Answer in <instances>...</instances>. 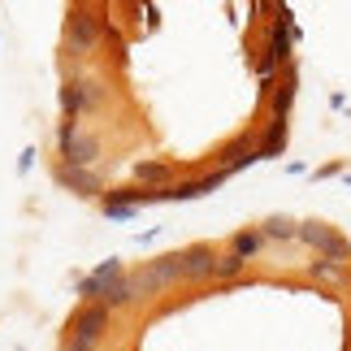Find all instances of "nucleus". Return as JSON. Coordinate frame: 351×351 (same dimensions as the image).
Masks as SVG:
<instances>
[{"label": "nucleus", "instance_id": "1", "mask_svg": "<svg viewBox=\"0 0 351 351\" xmlns=\"http://www.w3.org/2000/svg\"><path fill=\"white\" fill-rule=\"evenodd\" d=\"M104 35H109V22H104L91 5L70 9V18H65V48H70V52L87 57V52H96L104 44Z\"/></svg>", "mask_w": 351, "mask_h": 351}, {"label": "nucleus", "instance_id": "2", "mask_svg": "<svg viewBox=\"0 0 351 351\" xmlns=\"http://www.w3.org/2000/svg\"><path fill=\"white\" fill-rule=\"evenodd\" d=\"M173 282H182V256H160V261H143L139 269H130V287L139 300H147V295H160L169 291Z\"/></svg>", "mask_w": 351, "mask_h": 351}, {"label": "nucleus", "instance_id": "3", "mask_svg": "<svg viewBox=\"0 0 351 351\" xmlns=\"http://www.w3.org/2000/svg\"><path fill=\"white\" fill-rule=\"evenodd\" d=\"M57 143H61L65 165L96 169V160H100V139H96L91 130H78V121H61V126H57Z\"/></svg>", "mask_w": 351, "mask_h": 351}, {"label": "nucleus", "instance_id": "4", "mask_svg": "<svg viewBox=\"0 0 351 351\" xmlns=\"http://www.w3.org/2000/svg\"><path fill=\"white\" fill-rule=\"evenodd\" d=\"M304 243V247H313L321 261H339V265H347L351 261V243L334 230V226H326V221H300V234H295Z\"/></svg>", "mask_w": 351, "mask_h": 351}, {"label": "nucleus", "instance_id": "5", "mask_svg": "<svg viewBox=\"0 0 351 351\" xmlns=\"http://www.w3.org/2000/svg\"><path fill=\"white\" fill-rule=\"evenodd\" d=\"M182 256V282H208L217 278V247L213 243H191Z\"/></svg>", "mask_w": 351, "mask_h": 351}, {"label": "nucleus", "instance_id": "6", "mask_svg": "<svg viewBox=\"0 0 351 351\" xmlns=\"http://www.w3.org/2000/svg\"><path fill=\"white\" fill-rule=\"evenodd\" d=\"M109 321H113V313L104 304H83L70 317V334H74V339H87V343H100L104 330H109Z\"/></svg>", "mask_w": 351, "mask_h": 351}, {"label": "nucleus", "instance_id": "7", "mask_svg": "<svg viewBox=\"0 0 351 351\" xmlns=\"http://www.w3.org/2000/svg\"><path fill=\"white\" fill-rule=\"evenodd\" d=\"M57 182L65 186V191H74V195H83V199H96L104 195V186H100V173L96 169H78V165H57Z\"/></svg>", "mask_w": 351, "mask_h": 351}, {"label": "nucleus", "instance_id": "8", "mask_svg": "<svg viewBox=\"0 0 351 351\" xmlns=\"http://www.w3.org/2000/svg\"><path fill=\"white\" fill-rule=\"evenodd\" d=\"M230 178L226 169H213L204 173V178H186V182H173L169 186V199H199V195H208V191H217V186Z\"/></svg>", "mask_w": 351, "mask_h": 351}, {"label": "nucleus", "instance_id": "9", "mask_svg": "<svg viewBox=\"0 0 351 351\" xmlns=\"http://www.w3.org/2000/svg\"><path fill=\"white\" fill-rule=\"evenodd\" d=\"M295 91H300V74H295V65H291V70H282V78L274 83V96H269V113H274V117H291Z\"/></svg>", "mask_w": 351, "mask_h": 351}, {"label": "nucleus", "instance_id": "10", "mask_svg": "<svg viewBox=\"0 0 351 351\" xmlns=\"http://www.w3.org/2000/svg\"><path fill=\"white\" fill-rule=\"evenodd\" d=\"M287 134H291V121L287 117H274L265 130V139L256 143V160H278L282 152H287Z\"/></svg>", "mask_w": 351, "mask_h": 351}, {"label": "nucleus", "instance_id": "11", "mask_svg": "<svg viewBox=\"0 0 351 351\" xmlns=\"http://www.w3.org/2000/svg\"><path fill=\"white\" fill-rule=\"evenodd\" d=\"M139 295H134L130 287V274L126 278H113V282H100V295H96V304H104L109 313H117V308H130Z\"/></svg>", "mask_w": 351, "mask_h": 351}, {"label": "nucleus", "instance_id": "12", "mask_svg": "<svg viewBox=\"0 0 351 351\" xmlns=\"http://www.w3.org/2000/svg\"><path fill=\"white\" fill-rule=\"evenodd\" d=\"M134 178H139V186H147V191H169L173 169L165 160H139V165H134Z\"/></svg>", "mask_w": 351, "mask_h": 351}, {"label": "nucleus", "instance_id": "13", "mask_svg": "<svg viewBox=\"0 0 351 351\" xmlns=\"http://www.w3.org/2000/svg\"><path fill=\"white\" fill-rule=\"evenodd\" d=\"M308 278L313 282H326V287H343L347 282V265H339V261H308Z\"/></svg>", "mask_w": 351, "mask_h": 351}, {"label": "nucleus", "instance_id": "14", "mask_svg": "<svg viewBox=\"0 0 351 351\" xmlns=\"http://www.w3.org/2000/svg\"><path fill=\"white\" fill-rule=\"evenodd\" d=\"M265 252V234L261 230H239L230 234V256H239V261H252V256Z\"/></svg>", "mask_w": 351, "mask_h": 351}, {"label": "nucleus", "instance_id": "15", "mask_svg": "<svg viewBox=\"0 0 351 351\" xmlns=\"http://www.w3.org/2000/svg\"><path fill=\"white\" fill-rule=\"evenodd\" d=\"M256 230L265 234V243H291L295 234H300V221H291V217H269V221H261Z\"/></svg>", "mask_w": 351, "mask_h": 351}, {"label": "nucleus", "instance_id": "16", "mask_svg": "<svg viewBox=\"0 0 351 351\" xmlns=\"http://www.w3.org/2000/svg\"><path fill=\"white\" fill-rule=\"evenodd\" d=\"M78 96H83V113H96V109H104L109 91H104L100 78H87V83H78Z\"/></svg>", "mask_w": 351, "mask_h": 351}, {"label": "nucleus", "instance_id": "17", "mask_svg": "<svg viewBox=\"0 0 351 351\" xmlns=\"http://www.w3.org/2000/svg\"><path fill=\"white\" fill-rule=\"evenodd\" d=\"M243 269H247V261H239V256H217V278L221 282H234V278H243Z\"/></svg>", "mask_w": 351, "mask_h": 351}, {"label": "nucleus", "instance_id": "18", "mask_svg": "<svg viewBox=\"0 0 351 351\" xmlns=\"http://www.w3.org/2000/svg\"><path fill=\"white\" fill-rule=\"evenodd\" d=\"M91 278H96V282H113V278H126V265H121L117 256H109V261H100L96 269H91Z\"/></svg>", "mask_w": 351, "mask_h": 351}, {"label": "nucleus", "instance_id": "19", "mask_svg": "<svg viewBox=\"0 0 351 351\" xmlns=\"http://www.w3.org/2000/svg\"><path fill=\"white\" fill-rule=\"evenodd\" d=\"M61 351H100V343H87V339H74V334H65Z\"/></svg>", "mask_w": 351, "mask_h": 351}]
</instances>
